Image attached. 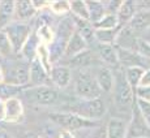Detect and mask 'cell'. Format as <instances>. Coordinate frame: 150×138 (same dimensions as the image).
I'll list each match as a JSON object with an SVG mask.
<instances>
[{"mask_svg":"<svg viewBox=\"0 0 150 138\" xmlns=\"http://www.w3.org/2000/svg\"><path fill=\"white\" fill-rule=\"evenodd\" d=\"M136 98L144 102L150 103V87H137L136 89Z\"/></svg>","mask_w":150,"mask_h":138,"instance_id":"e575fe53","label":"cell"},{"mask_svg":"<svg viewBox=\"0 0 150 138\" xmlns=\"http://www.w3.org/2000/svg\"><path fill=\"white\" fill-rule=\"evenodd\" d=\"M115 81L112 87V95H114V103L116 108L122 112L133 111L134 103H136V90L127 82L124 77L123 69L122 70H114Z\"/></svg>","mask_w":150,"mask_h":138,"instance_id":"7a4b0ae2","label":"cell"},{"mask_svg":"<svg viewBox=\"0 0 150 138\" xmlns=\"http://www.w3.org/2000/svg\"><path fill=\"white\" fill-rule=\"evenodd\" d=\"M35 59L39 61V64L47 70V73H50V69L52 67V63H51V57L50 52H48V47L43 43H39L38 48H37V54H35Z\"/></svg>","mask_w":150,"mask_h":138,"instance_id":"f1b7e54d","label":"cell"},{"mask_svg":"<svg viewBox=\"0 0 150 138\" xmlns=\"http://www.w3.org/2000/svg\"><path fill=\"white\" fill-rule=\"evenodd\" d=\"M57 138H79L76 136V133H73V132H65L63 130L62 133H59V137Z\"/></svg>","mask_w":150,"mask_h":138,"instance_id":"8d00e7d4","label":"cell"},{"mask_svg":"<svg viewBox=\"0 0 150 138\" xmlns=\"http://www.w3.org/2000/svg\"><path fill=\"white\" fill-rule=\"evenodd\" d=\"M136 52L142 57L146 61H150V43L146 42L145 39L138 38L137 41V47H136Z\"/></svg>","mask_w":150,"mask_h":138,"instance_id":"836d02e7","label":"cell"},{"mask_svg":"<svg viewBox=\"0 0 150 138\" xmlns=\"http://www.w3.org/2000/svg\"><path fill=\"white\" fill-rule=\"evenodd\" d=\"M86 7H88L89 12V21L93 25L97 24L106 14V8L103 1H86Z\"/></svg>","mask_w":150,"mask_h":138,"instance_id":"603a6c76","label":"cell"},{"mask_svg":"<svg viewBox=\"0 0 150 138\" xmlns=\"http://www.w3.org/2000/svg\"><path fill=\"white\" fill-rule=\"evenodd\" d=\"M117 56H119V65H122L123 69L129 68V67L145 68L144 63H145L146 60H144L142 57L138 55L137 52H134V51H127V50H120V48H117Z\"/></svg>","mask_w":150,"mask_h":138,"instance_id":"ffe728a7","label":"cell"},{"mask_svg":"<svg viewBox=\"0 0 150 138\" xmlns=\"http://www.w3.org/2000/svg\"><path fill=\"white\" fill-rule=\"evenodd\" d=\"M0 138H12V136H11V134L8 133L5 129L0 128Z\"/></svg>","mask_w":150,"mask_h":138,"instance_id":"f35d334b","label":"cell"},{"mask_svg":"<svg viewBox=\"0 0 150 138\" xmlns=\"http://www.w3.org/2000/svg\"><path fill=\"white\" fill-rule=\"evenodd\" d=\"M5 34H7L8 39H9L11 44H12L13 52L20 54L24 47L25 42L28 41V38L31 35V26L28 22H20V21H13L4 29Z\"/></svg>","mask_w":150,"mask_h":138,"instance_id":"52a82bcc","label":"cell"},{"mask_svg":"<svg viewBox=\"0 0 150 138\" xmlns=\"http://www.w3.org/2000/svg\"><path fill=\"white\" fill-rule=\"evenodd\" d=\"M37 9L34 7L33 1L28 0H20L14 1V21L28 22L37 16Z\"/></svg>","mask_w":150,"mask_h":138,"instance_id":"e0dca14e","label":"cell"},{"mask_svg":"<svg viewBox=\"0 0 150 138\" xmlns=\"http://www.w3.org/2000/svg\"><path fill=\"white\" fill-rule=\"evenodd\" d=\"M50 120L54 125L59 126L60 129L65 132H82L89 130V129H94L99 126L98 121H91V120H86L83 117L79 116L76 113H72L68 111H59V112H51Z\"/></svg>","mask_w":150,"mask_h":138,"instance_id":"3957f363","label":"cell"},{"mask_svg":"<svg viewBox=\"0 0 150 138\" xmlns=\"http://www.w3.org/2000/svg\"><path fill=\"white\" fill-rule=\"evenodd\" d=\"M14 21V1H0V30H4L11 22Z\"/></svg>","mask_w":150,"mask_h":138,"instance_id":"44dd1931","label":"cell"},{"mask_svg":"<svg viewBox=\"0 0 150 138\" xmlns=\"http://www.w3.org/2000/svg\"><path fill=\"white\" fill-rule=\"evenodd\" d=\"M12 54H14V52H13L12 44H11L7 34H5L3 30H0V56L9 57Z\"/></svg>","mask_w":150,"mask_h":138,"instance_id":"1f68e13d","label":"cell"},{"mask_svg":"<svg viewBox=\"0 0 150 138\" xmlns=\"http://www.w3.org/2000/svg\"><path fill=\"white\" fill-rule=\"evenodd\" d=\"M96 54L99 59L100 64L105 65L112 70L117 69L119 65V56H117V48L114 44H98L96 46Z\"/></svg>","mask_w":150,"mask_h":138,"instance_id":"30bf717a","label":"cell"},{"mask_svg":"<svg viewBox=\"0 0 150 138\" xmlns=\"http://www.w3.org/2000/svg\"><path fill=\"white\" fill-rule=\"evenodd\" d=\"M68 112L76 113L79 116L83 117L86 120H91V121H98L102 119L107 112V104L102 98H97V99H88V100H74V102L69 103Z\"/></svg>","mask_w":150,"mask_h":138,"instance_id":"5b68a950","label":"cell"},{"mask_svg":"<svg viewBox=\"0 0 150 138\" xmlns=\"http://www.w3.org/2000/svg\"><path fill=\"white\" fill-rule=\"evenodd\" d=\"M93 26L96 30H114V29H117L119 27V24H117L116 14L106 13Z\"/></svg>","mask_w":150,"mask_h":138,"instance_id":"4316f807","label":"cell"},{"mask_svg":"<svg viewBox=\"0 0 150 138\" xmlns=\"http://www.w3.org/2000/svg\"><path fill=\"white\" fill-rule=\"evenodd\" d=\"M48 12L59 17L69 16V1H48Z\"/></svg>","mask_w":150,"mask_h":138,"instance_id":"4dcf8cb0","label":"cell"},{"mask_svg":"<svg viewBox=\"0 0 150 138\" xmlns=\"http://www.w3.org/2000/svg\"><path fill=\"white\" fill-rule=\"evenodd\" d=\"M68 61H69V65L76 68L77 70H93V69H96L97 67L102 65L99 59H98L96 51L90 50V48L80 52L79 55L73 56L72 59H69Z\"/></svg>","mask_w":150,"mask_h":138,"instance_id":"ba28073f","label":"cell"},{"mask_svg":"<svg viewBox=\"0 0 150 138\" xmlns=\"http://www.w3.org/2000/svg\"><path fill=\"white\" fill-rule=\"evenodd\" d=\"M117 31H119V27L114 30H96L94 38L98 44H115Z\"/></svg>","mask_w":150,"mask_h":138,"instance_id":"484cf974","label":"cell"},{"mask_svg":"<svg viewBox=\"0 0 150 138\" xmlns=\"http://www.w3.org/2000/svg\"><path fill=\"white\" fill-rule=\"evenodd\" d=\"M137 41H138V37L131 30V27L127 25V26L119 27V31H117V35H116V39H115L114 46L116 48H120V50L134 51V52H136Z\"/></svg>","mask_w":150,"mask_h":138,"instance_id":"4fadbf2b","label":"cell"},{"mask_svg":"<svg viewBox=\"0 0 150 138\" xmlns=\"http://www.w3.org/2000/svg\"><path fill=\"white\" fill-rule=\"evenodd\" d=\"M138 87H150V68H146L142 73L140 82H138Z\"/></svg>","mask_w":150,"mask_h":138,"instance_id":"d590c367","label":"cell"},{"mask_svg":"<svg viewBox=\"0 0 150 138\" xmlns=\"http://www.w3.org/2000/svg\"><path fill=\"white\" fill-rule=\"evenodd\" d=\"M29 64L30 63L22 60L8 61L3 69V77L5 83L17 86V87H26L29 86Z\"/></svg>","mask_w":150,"mask_h":138,"instance_id":"8992f818","label":"cell"},{"mask_svg":"<svg viewBox=\"0 0 150 138\" xmlns=\"http://www.w3.org/2000/svg\"><path fill=\"white\" fill-rule=\"evenodd\" d=\"M72 83L74 95L79 99L88 100L100 98L102 91L91 70H77L76 74H72Z\"/></svg>","mask_w":150,"mask_h":138,"instance_id":"277c9868","label":"cell"},{"mask_svg":"<svg viewBox=\"0 0 150 138\" xmlns=\"http://www.w3.org/2000/svg\"><path fill=\"white\" fill-rule=\"evenodd\" d=\"M37 138H43V137H37Z\"/></svg>","mask_w":150,"mask_h":138,"instance_id":"7bdbcfd3","label":"cell"},{"mask_svg":"<svg viewBox=\"0 0 150 138\" xmlns=\"http://www.w3.org/2000/svg\"><path fill=\"white\" fill-rule=\"evenodd\" d=\"M91 72H93L94 78H96L100 91L105 94L111 93L112 87H114V81H115L114 70L107 68V67H105V65H99V67L93 69Z\"/></svg>","mask_w":150,"mask_h":138,"instance_id":"7c38bea8","label":"cell"},{"mask_svg":"<svg viewBox=\"0 0 150 138\" xmlns=\"http://www.w3.org/2000/svg\"><path fill=\"white\" fill-rule=\"evenodd\" d=\"M88 48H89V44L85 42V39H83L77 31H74V33L72 34V37L69 38V41L67 42V46H65L63 57H65V59L69 60L73 56L79 55L80 52L88 50Z\"/></svg>","mask_w":150,"mask_h":138,"instance_id":"d6986e66","label":"cell"},{"mask_svg":"<svg viewBox=\"0 0 150 138\" xmlns=\"http://www.w3.org/2000/svg\"><path fill=\"white\" fill-rule=\"evenodd\" d=\"M4 81V77H3V69H1V65H0V83Z\"/></svg>","mask_w":150,"mask_h":138,"instance_id":"60d3db41","label":"cell"},{"mask_svg":"<svg viewBox=\"0 0 150 138\" xmlns=\"http://www.w3.org/2000/svg\"><path fill=\"white\" fill-rule=\"evenodd\" d=\"M144 70H145V68H142V67H129V68L123 69V73H124V77H125L127 82H128L134 90L138 87V82H140L141 77H142Z\"/></svg>","mask_w":150,"mask_h":138,"instance_id":"d4e9b609","label":"cell"},{"mask_svg":"<svg viewBox=\"0 0 150 138\" xmlns=\"http://www.w3.org/2000/svg\"><path fill=\"white\" fill-rule=\"evenodd\" d=\"M25 87H17V86L9 85V83L1 82L0 83V100L5 102L12 98H18V94H22Z\"/></svg>","mask_w":150,"mask_h":138,"instance_id":"83f0119b","label":"cell"},{"mask_svg":"<svg viewBox=\"0 0 150 138\" xmlns=\"http://www.w3.org/2000/svg\"><path fill=\"white\" fill-rule=\"evenodd\" d=\"M39 39L37 38L35 33H31V35L28 38V41L25 42L24 47H22L21 50V55H22V59L25 60V61L30 63L33 61L34 59H35V54H37V48H38L39 46Z\"/></svg>","mask_w":150,"mask_h":138,"instance_id":"7402d4cb","label":"cell"},{"mask_svg":"<svg viewBox=\"0 0 150 138\" xmlns=\"http://www.w3.org/2000/svg\"><path fill=\"white\" fill-rule=\"evenodd\" d=\"M45 85H51L48 73L39 64L38 60L34 59L29 64V86L34 87V86H45Z\"/></svg>","mask_w":150,"mask_h":138,"instance_id":"5bb4252c","label":"cell"},{"mask_svg":"<svg viewBox=\"0 0 150 138\" xmlns=\"http://www.w3.org/2000/svg\"><path fill=\"white\" fill-rule=\"evenodd\" d=\"M22 94L30 104L39 107H54V106L65 104L64 94L51 85L34 86V87L28 86L26 89H24Z\"/></svg>","mask_w":150,"mask_h":138,"instance_id":"6da1fadb","label":"cell"},{"mask_svg":"<svg viewBox=\"0 0 150 138\" xmlns=\"http://www.w3.org/2000/svg\"><path fill=\"white\" fill-rule=\"evenodd\" d=\"M140 38L145 39L146 42H149V43H150V27H148L145 31H144L142 34H141V37H140Z\"/></svg>","mask_w":150,"mask_h":138,"instance_id":"74e56055","label":"cell"},{"mask_svg":"<svg viewBox=\"0 0 150 138\" xmlns=\"http://www.w3.org/2000/svg\"><path fill=\"white\" fill-rule=\"evenodd\" d=\"M131 30L140 38L141 34L150 27V8H145V9H138V12L134 14L132 21L128 24Z\"/></svg>","mask_w":150,"mask_h":138,"instance_id":"ac0fdd59","label":"cell"},{"mask_svg":"<svg viewBox=\"0 0 150 138\" xmlns=\"http://www.w3.org/2000/svg\"><path fill=\"white\" fill-rule=\"evenodd\" d=\"M25 108L24 103L20 98H12L4 102V115H3V121L16 124L24 119Z\"/></svg>","mask_w":150,"mask_h":138,"instance_id":"8fae6325","label":"cell"},{"mask_svg":"<svg viewBox=\"0 0 150 138\" xmlns=\"http://www.w3.org/2000/svg\"><path fill=\"white\" fill-rule=\"evenodd\" d=\"M69 14L74 18L89 21V12L88 7H86V1H82V0L69 1Z\"/></svg>","mask_w":150,"mask_h":138,"instance_id":"cb8c5ba5","label":"cell"},{"mask_svg":"<svg viewBox=\"0 0 150 138\" xmlns=\"http://www.w3.org/2000/svg\"><path fill=\"white\" fill-rule=\"evenodd\" d=\"M35 35H37V38L39 39V42H41V43L48 46L51 42L54 41V38H55V30L52 29V26L43 25V26L37 27Z\"/></svg>","mask_w":150,"mask_h":138,"instance_id":"f546056e","label":"cell"},{"mask_svg":"<svg viewBox=\"0 0 150 138\" xmlns=\"http://www.w3.org/2000/svg\"><path fill=\"white\" fill-rule=\"evenodd\" d=\"M138 9L140 8L137 5V1H133V0H125V1L120 3V7L116 12V18H117L119 27L127 26L132 21L134 14L138 12Z\"/></svg>","mask_w":150,"mask_h":138,"instance_id":"2e32d148","label":"cell"},{"mask_svg":"<svg viewBox=\"0 0 150 138\" xmlns=\"http://www.w3.org/2000/svg\"><path fill=\"white\" fill-rule=\"evenodd\" d=\"M141 138H150V136H148V137H141Z\"/></svg>","mask_w":150,"mask_h":138,"instance_id":"b9f144b4","label":"cell"},{"mask_svg":"<svg viewBox=\"0 0 150 138\" xmlns=\"http://www.w3.org/2000/svg\"><path fill=\"white\" fill-rule=\"evenodd\" d=\"M3 115H4V102L0 100V121H3Z\"/></svg>","mask_w":150,"mask_h":138,"instance_id":"ab89813d","label":"cell"},{"mask_svg":"<svg viewBox=\"0 0 150 138\" xmlns=\"http://www.w3.org/2000/svg\"><path fill=\"white\" fill-rule=\"evenodd\" d=\"M72 70L67 65H59L54 64L50 69V83L51 86L59 89V90H64L72 83Z\"/></svg>","mask_w":150,"mask_h":138,"instance_id":"9c48e42d","label":"cell"},{"mask_svg":"<svg viewBox=\"0 0 150 138\" xmlns=\"http://www.w3.org/2000/svg\"><path fill=\"white\" fill-rule=\"evenodd\" d=\"M136 108H137V111L140 112L141 116H142L144 121L146 123V125H148L150 129V103L144 102V100L136 98Z\"/></svg>","mask_w":150,"mask_h":138,"instance_id":"d6a6232c","label":"cell"},{"mask_svg":"<svg viewBox=\"0 0 150 138\" xmlns=\"http://www.w3.org/2000/svg\"><path fill=\"white\" fill-rule=\"evenodd\" d=\"M129 123L122 117H111L106 125V138H128Z\"/></svg>","mask_w":150,"mask_h":138,"instance_id":"9a60e30c","label":"cell"}]
</instances>
